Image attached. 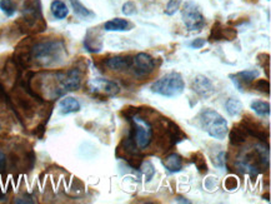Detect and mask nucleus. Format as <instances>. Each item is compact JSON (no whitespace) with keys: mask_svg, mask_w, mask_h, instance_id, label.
<instances>
[{"mask_svg":"<svg viewBox=\"0 0 271 204\" xmlns=\"http://www.w3.org/2000/svg\"><path fill=\"white\" fill-rule=\"evenodd\" d=\"M191 89L201 98L207 99L215 93L214 85H212L211 80L209 79L205 75H197L195 79L193 80V84H191Z\"/></svg>","mask_w":271,"mask_h":204,"instance_id":"nucleus-11","label":"nucleus"},{"mask_svg":"<svg viewBox=\"0 0 271 204\" xmlns=\"http://www.w3.org/2000/svg\"><path fill=\"white\" fill-rule=\"evenodd\" d=\"M181 18L190 31H200L205 27V17L202 15L200 7L193 0H189L181 9Z\"/></svg>","mask_w":271,"mask_h":204,"instance_id":"nucleus-5","label":"nucleus"},{"mask_svg":"<svg viewBox=\"0 0 271 204\" xmlns=\"http://www.w3.org/2000/svg\"><path fill=\"white\" fill-rule=\"evenodd\" d=\"M238 36V31L234 28L224 27L220 22H216L212 25L211 31H210L209 40L210 41H219V40H234Z\"/></svg>","mask_w":271,"mask_h":204,"instance_id":"nucleus-9","label":"nucleus"},{"mask_svg":"<svg viewBox=\"0 0 271 204\" xmlns=\"http://www.w3.org/2000/svg\"><path fill=\"white\" fill-rule=\"evenodd\" d=\"M202 130L215 139L223 140L228 134V122L222 114L210 108H204L197 116Z\"/></svg>","mask_w":271,"mask_h":204,"instance_id":"nucleus-2","label":"nucleus"},{"mask_svg":"<svg viewBox=\"0 0 271 204\" xmlns=\"http://www.w3.org/2000/svg\"><path fill=\"white\" fill-rule=\"evenodd\" d=\"M7 166H8L7 156H5L4 151L0 150V173H4V172L7 171Z\"/></svg>","mask_w":271,"mask_h":204,"instance_id":"nucleus-30","label":"nucleus"},{"mask_svg":"<svg viewBox=\"0 0 271 204\" xmlns=\"http://www.w3.org/2000/svg\"><path fill=\"white\" fill-rule=\"evenodd\" d=\"M161 163L169 173H178L184 167L183 158L178 153H172L167 156L164 159H161Z\"/></svg>","mask_w":271,"mask_h":204,"instance_id":"nucleus-15","label":"nucleus"},{"mask_svg":"<svg viewBox=\"0 0 271 204\" xmlns=\"http://www.w3.org/2000/svg\"><path fill=\"white\" fill-rule=\"evenodd\" d=\"M267 2H270V0H267Z\"/></svg>","mask_w":271,"mask_h":204,"instance_id":"nucleus-34","label":"nucleus"},{"mask_svg":"<svg viewBox=\"0 0 271 204\" xmlns=\"http://www.w3.org/2000/svg\"><path fill=\"white\" fill-rule=\"evenodd\" d=\"M250 108H251L252 111H254L255 113H256L257 116H260V117L269 116L270 112H271V107H270L269 101H265V100L252 101L251 106H250Z\"/></svg>","mask_w":271,"mask_h":204,"instance_id":"nucleus-22","label":"nucleus"},{"mask_svg":"<svg viewBox=\"0 0 271 204\" xmlns=\"http://www.w3.org/2000/svg\"><path fill=\"white\" fill-rule=\"evenodd\" d=\"M224 185H225V188L228 190H234L238 188L239 183H238V179H236L235 177H229L226 178L225 183H224Z\"/></svg>","mask_w":271,"mask_h":204,"instance_id":"nucleus-29","label":"nucleus"},{"mask_svg":"<svg viewBox=\"0 0 271 204\" xmlns=\"http://www.w3.org/2000/svg\"><path fill=\"white\" fill-rule=\"evenodd\" d=\"M69 2L70 4H72L73 10H74V13L78 17L83 18V19H88V18H93L94 15H95L91 10H89L80 0H69Z\"/></svg>","mask_w":271,"mask_h":204,"instance_id":"nucleus-20","label":"nucleus"},{"mask_svg":"<svg viewBox=\"0 0 271 204\" xmlns=\"http://www.w3.org/2000/svg\"><path fill=\"white\" fill-rule=\"evenodd\" d=\"M151 91L159 95L167 96V98H175L183 94L185 89V82L183 75L178 72H170L162 75L151 85Z\"/></svg>","mask_w":271,"mask_h":204,"instance_id":"nucleus-4","label":"nucleus"},{"mask_svg":"<svg viewBox=\"0 0 271 204\" xmlns=\"http://www.w3.org/2000/svg\"><path fill=\"white\" fill-rule=\"evenodd\" d=\"M59 108L60 113L63 116H68V114L76 113V112L80 111V103L75 98H73V96H65V98H63L60 100Z\"/></svg>","mask_w":271,"mask_h":204,"instance_id":"nucleus-17","label":"nucleus"},{"mask_svg":"<svg viewBox=\"0 0 271 204\" xmlns=\"http://www.w3.org/2000/svg\"><path fill=\"white\" fill-rule=\"evenodd\" d=\"M205 43H206V41H205V39H202V38H197V39H194L193 41H191L190 43V46L193 49H201L202 46L205 45Z\"/></svg>","mask_w":271,"mask_h":204,"instance_id":"nucleus-31","label":"nucleus"},{"mask_svg":"<svg viewBox=\"0 0 271 204\" xmlns=\"http://www.w3.org/2000/svg\"><path fill=\"white\" fill-rule=\"evenodd\" d=\"M0 10L4 13L7 17H13L17 12V8L13 0H0Z\"/></svg>","mask_w":271,"mask_h":204,"instance_id":"nucleus-24","label":"nucleus"},{"mask_svg":"<svg viewBox=\"0 0 271 204\" xmlns=\"http://www.w3.org/2000/svg\"><path fill=\"white\" fill-rule=\"evenodd\" d=\"M50 9H51L52 15L59 20L65 19L69 15V9H68L67 4L62 0H54L50 5Z\"/></svg>","mask_w":271,"mask_h":204,"instance_id":"nucleus-19","label":"nucleus"},{"mask_svg":"<svg viewBox=\"0 0 271 204\" xmlns=\"http://www.w3.org/2000/svg\"><path fill=\"white\" fill-rule=\"evenodd\" d=\"M155 69V60L148 53H139L133 58L131 70L136 78L146 77Z\"/></svg>","mask_w":271,"mask_h":204,"instance_id":"nucleus-7","label":"nucleus"},{"mask_svg":"<svg viewBox=\"0 0 271 204\" xmlns=\"http://www.w3.org/2000/svg\"><path fill=\"white\" fill-rule=\"evenodd\" d=\"M240 125L245 129L247 135H251V137L257 138V139L261 140V142L267 143V139H269V132H267V129L261 124V123L252 119L251 117L245 116L243 118V120H241Z\"/></svg>","mask_w":271,"mask_h":204,"instance_id":"nucleus-8","label":"nucleus"},{"mask_svg":"<svg viewBox=\"0 0 271 204\" xmlns=\"http://www.w3.org/2000/svg\"><path fill=\"white\" fill-rule=\"evenodd\" d=\"M247 137H249V135H247L245 129H244L240 124L234 125V128L230 130V133H229L230 144L235 145V146H240V145L245 144Z\"/></svg>","mask_w":271,"mask_h":204,"instance_id":"nucleus-16","label":"nucleus"},{"mask_svg":"<svg viewBox=\"0 0 271 204\" xmlns=\"http://www.w3.org/2000/svg\"><path fill=\"white\" fill-rule=\"evenodd\" d=\"M107 69L114 70V72H124V70H130L133 65V57L129 56H117L106 59L105 62Z\"/></svg>","mask_w":271,"mask_h":204,"instance_id":"nucleus-13","label":"nucleus"},{"mask_svg":"<svg viewBox=\"0 0 271 204\" xmlns=\"http://www.w3.org/2000/svg\"><path fill=\"white\" fill-rule=\"evenodd\" d=\"M140 168H143V173L145 174L146 182H150V180L152 179V177L155 175V168H154V166L151 164V162H149V161L144 162L143 161Z\"/></svg>","mask_w":271,"mask_h":204,"instance_id":"nucleus-25","label":"nucleus"},{"mask_svg":"<svg viewBox=\"0 0 271 204\" xmlns=\"http://www.w3.org/2000/svg\"><path fill=\"white\" fill-rule=\"evenodd\" d=\"M176 202H179V203H190V200L185 199V198H183V197H178V198H176Z\"/></svg>","mask_w":271,"mask_h":204,"instance_id":"nucleus-33","label":"nucleus"},{"mask_svg":"<svg viewBox=\"0 0 271 204\" xmlns=\"http://www.w3.org/2000/svg\"><path fill=\"white\" fill-rule=\"evenodd\" d=\"M225 157H226L225 151H220L219 156H218V158H216V161H214V163L216 164L218 167H224V164H225Z\"/></svg>","mask_w":271,"mask_h":204,"instance_id":"nucleus-32","label":"nucleus"},{"mask_svg":"<svg viewBox=\"0 0 271 204\" xmlns=\"http://www.w3.org/2000/svg\"><path fill=\"white\" fill-rule=\"evenodd\" d=\"M123 14L126 15V17H131V15L136 14V5L134 2H126L125 4L123 5Z\"/></svg>","mask_w":271,"mask_h":204,"instance_id":"nucleus-28","label":"nucleus"},{"mask_svg":"<svg viewBox=\"0 0 271 204\" xmlns=\"http://www.w3.org/2000/svg\"><path fill=\"white\" fill-rule=\"evenodd\" d=\"M93 89L98 95H104V96H114L117 95L120 91L119 85L115 82H112V80L107 79H102V78H96V79L93 80Z\"/></svg>","mask_w":271,"mask_h":204,"instance_id":"nucleus-12","label":"nucleus"},{"mask_svg":"<svg viewBox=\"0 0 271 204\" xmlns=\"http://www.w3.org/2000/svg\"><path fill=\"white\" fill-rule=\"evenodd\" d=\"M67 56L64 41L58 39L38 41L30 46L31 64L39 68L58 67L67 60Z\"/></svg>","mask_w":271,"mask_h":204,"instance_id":"nucleus-1","label":"nucleus"},{"mask_svg":"<svg viewBox=\"0 0 271 204\" xmlns=\"http://www.w3.org/2000/svg\"><path fill=\"white\" fill-rule=\"evenodd\" d=\"M128 120L131 123V128L129 132L133 135V139L139 150L141 151L148 149L154 139V128H152L151 123L146 118L140 116V111L138 114L129 118Z\"/></svg>","mask_w":271,"mask_h":204,"instance_id":"nucleus-3","label":"nucleus"},{"mask_svg":"<svg viewBox=\"0 0 271 204\" xmlns=\"http://www.w3.org/2000/svg\"><path fill=\"white\" fill-rule=\"evenodd\" d=\"M104 29L106 31H128L133 29V24L126 19L115 18V19H112L105 23Z\"/></svg>","mask_w":271,"mask_h":204,"instance_id":"nucleus-18","label":"nucleus"},{"mask_svg":"<svg viewBox=\"0 0 271 204\" xmlns=\"http://www.w3.org/2000/svg\"><path fill=\"white\" fill-rule=\"evenodd\" d=\"M191 162L195 164L199 173H201V174L207 173V164H206V161H205V157L202 156V153L196 151V153L191 154Z\"/></svg>","mask_w":271,"mask_h":204,"instance_id":"nucleus-23","label":"nucleus"},{"mask_svg":"<svg viewBox=\"0 0 271 204\" xmlns=\"http://www.w3.org/2000/svg\"><path fill=\"white\" fill-rule=\"evenodd\" d=\"M225 109L230 117H238L243 112V103L239 99L230 98L225 103Z\"/></svg>","mask_w":271,"mask_h":204,"instance_id":"nucleus-21","label":"nucleus"},{"mask_svg":"<svg viewBox=\"0 0 271 204\" xmlns=\"http://www.w3.org/2000/svg\"><path fill=\"white\" fill-rule=\"evenodd\" d=\"M257 77H259V70L256 69L243 70V72H239L236 73V74L230 75L233 83L236 85V88H238L241 93H244V91H245L244 90L245 87H249Z\"/></svg>","mask_w":271,"mask_h":204,"instance_id":"nucleus-10","label":"nucleus"},{"mask_svg":"<svg viewBox=\"0 0 271 204\" xmlns=\"http://www.w3.org/2000/svg\"><path fill=\"white\" fill-rule=\"evenodd\" d=\"M84 46L86 48V50L90 52V53H99L102 49V40L101 36L98 31L95 30V28H91L88 30L85 35V40H84Z\"/></svg>","mask_w":271,"mask_h":204,"instance_id":"nucleus-14","label":"nucleus"},{"mask_svg":"<svg viewBox=\"0 0 271 204\" xmlns=\"http://www.w3.org/2000/svg\"><path fill=\"white\" fill-rule=\"evenodd\" d=\"M254 88L260 93H264L269 95L270 94V82L267 79H257L255 80Z\"/></svg>","mask_w":271,"mask_h":204,"instance_id":"nucleus-26","label":"nucleus"},{"mask_svg":"<svg viewBox=\"0 0 271 204\" xmlns=\"http://www.w3.org/2000/svg\"><path fill=\"white\" fill-rule=\"evenodd\" d=\"M55 80L59 85L60 90L64 94L68 91H75L81 87V80H83V73L79 68H72L67 72H55Z\"/></svg>","mask_w":271,"mask_h":204,"instance_id":"nucleus-6","label":"nucleus"},{"mask_svg":"<svg viewBox=\"0 0 271 204\" xmlns=\"http://www.w3.org/2000/svg\"><path fill=\"white\" fill-rule=\"evenodd\" d=\"M180 5H181V0H169L167 4V8H165V12H164L165 15L172 17V15L175 14V13L180 9Z\"/></svg>","mask_w":271,"mask_h":204,"instance_id":"nucleus-27","label":"nucleus"}]
</instances>
